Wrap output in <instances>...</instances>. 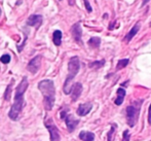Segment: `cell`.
Here are the masks:
<instances>
[{"label": "cell", "mask_w": 151, "mask_h": 141, "mask_svg": "<svg viewBox=\"0 0 151 141\" xmlns=\"http://www.w3.org/2000/svg\"><path fill=\"white\" fill-rule=\"evenodd\" d=\"M28 78L26 76L23 77L21 82L18 85L16 89V93H14V102L12 104V108H10L9 112H8V116L12 121H19L20 119V114L23 110V107L25 105V92L28 89Z\"/></svg>", "instance_id": "obj_1"}, {"label": "cell", "mask_w": 151, "mask_h": 141, "mask_svg": "<svg viewBox=\"0 0 151 141\" xmlns=\"http://www.w3.org/2000/svg\"><path fill=\"white\" fill-rule=\"evenodd\" d=\"M38 89L43 96V104L46 110H52L56 101V87L52 80H43L39 82Z\"/></svg>", "instance_id": "obj_2"}, {"label": "cell", "mask_w": 151, "mask_h": 141, "mask_svg": "<svg viewBox=\"0 0 151 141\" xmlns=\"http://www.w3.org/2000/svg\"><path fill=\"white\" fill-rule=\"evenodd\" d=\"M80 69V61H79V58L78 57H72L71 59L69 60L68 62V75L66 77V80L64 82V93L66 95L71 93V89H72V85L71 82L72 80H74V77L76 76V74L78 73Z\"/></svg>", "instance_id": "obj_3"}, {"label": "cell", "mask_w": 151, "mask_h": 141, "mask_svg": "<svg viewBox=\"0 0 151 141\" xmlns=\"http://www.w3.org/2000/svg\"><path fill=\"white\" fill-rule=\"evenodd\" d=\"M143 100H137L134 101L131 105H129L125 109V115H127V124L131 128L137 124L140 115V109H141Z\"/></svg>", "instance_id": "obj_4"}, {"label": "cell", "mask_w": 151, "mask_h": 141, "mask_svg": "<svg viewBox=\"0 0 151 141\" xmlns=\"http://www.w3.org/2000/svg\"><path fill=\"white\" fill-rule=\"evenodd\" d=\"M44 125L45 128L47 129L48 133L50 136V141H61V135H60V131H59L58 127L55 124L54 119L52 117L47 116L44 121Z\"/></svg>", "instance_id": "obj_5"}, {"label": "cell", "mask_w": 151, "mask_h": 141, "mask_svg": "<svg viewBox=\"0 0 151 141\" xmlns=\"http://www.w3.org/2000/svg\"><path fill=\"white\" fill-rule=\"evenodd\" d=\"M68 111H69L68 109H63V110H62V111H61V117L64 119V121H65L68 131L71 133V132H73L74 130L76 129V127L78 126V124H79V119H75V117H74L72 114H69Z\"/></svg>", "instance_id": "obj_6"}, {"label": "cell", "mask_w": 151, "mask_h": 141, "mask_svg": "<svg viewBox=\"0 0 151 141\" xmlns=\"http://www.w3.org/2000/svg\"><path fill=\"white\" fill-rule=\"evenodd\" d=\"M40 64H41V56L38 55V56L34 57L28 63V65H27V70H28L29 72H31L32 74H36L40 68Z\"/></svg>", "instance_id": "obj_7"}, {"label": "cell", "mask_w": 151, "mask_h": 141, "mask_svg": "<svg viewBox=\"0 0 151 141\" xmlns=\"http://www.w3.org/2000/svg\"><path fill=\"white\" fill-rule=\"evenodd\" d=\"M71 34H72V37L73 39L77 42L78 44H81L82 43V40H81V36H82V30H81V26H80V23H76L72 26L71 28Z\"/></svg>", "instance_id": "obj_8"}, {"label": "cell", "mask_w": 151, "mask_h": 141, "mask_svg": "<svg viewBox=\"0 0 151 141\" xmlns=\"http://www.w3.org/2000/svg\"><path fill=\"white\" fill-rule=\"evenodd\" d=\"M42 21H43V19H42V16H40V14H31L28 18V20H27V25L38 29L42 25Z\"/></svg>", "instance_id": "obj_9"}, {"label": "cell", "mask_w": 151, "mask_h": 141, "mask_svg": "<svg viewBox=\"0 0 151 141\" xmlns=\"http://www.w3.org/2000/svg\"><path fill=\"white\" fill-rule=\"evenodd\" d=\"M82 93V85L80 82H76L72 85V89H71V99L73 102H75L78 98L80 97Z\"/></svg>", "instance_id": "obj_10"}, {"label": "cell", "mask_w": 151, "mask_h": 141, "mask_svg": "<svg viewBox=\"0 0 151 141\" xmlns=\"http://www.w3.org/2000/svg\"><path fill=\"white\" fill-rule=\"evenodd\" d=\"M91 108H93V103L91 102H86V103L80 104L77 108V114L79 116H86V114H88L91 112Z\"/></svg>", "instance_id": "obj_11"}, {"label": "cell", "mask_w": 151, "mask_h": 141, "mask_svg": "<svg viewBox=\"0 0 151 141\" xmlns=\"http://www.w3.org/2000/svg\"><path fill=\"white\" fill-rule=\"evenodd\" d=\"M139 30H140V22H138L137 24L135 25V26L133 27L131 30H129V32L127 34V36L124 37V41H127V42H129L132 39L134 38V36L136 35V34L139 32Z\"/></svg>", "instance_id": "obj_12"}, {"label": "cell", "mask_w": 151, "mask_h": 141, "mask_svg": "<svg viewBox=\"0 0 151 141\" xmlns=\"http://www.w3.org/2000/svg\"><path fill=\"white\" fill-rule=\"evenodd\" d=\"M125 90L122 89V87H119V89L117 90V98L115 99V102L114 103L116 104V105H121V104L123 103V100H124V97H125Z\"/></svg>", "instance_id": "obj_13"}, {"label": "cell", "mask_w": 151, "mask_h": 141, "mask_svg": "<svg viewBox=\"0 0 151 141\" xmlns=\"http://www.w3.org/2000/svg\"><path fill=\"white\" fill-rule=\"evenodd\" d=\"M79 138L82 141H93V139H95V134L91 133V132L81 131L79 134Z\"/></svg>", "instance_id": "obj_14"}, {"label": "cell", "mask_w": 151, "mask_h": 141, "mask_svg": "<svg viewBox=\"0 0 151 141\" xmlns=\"http://www.w3.org/2000/svg\"><path fill=\"white\" fill-rule=\"evenodd\" d=\"M52 41H54L55 46H59L62 43V32L60 30H56L52 33Z\"/></svg>", "instance_id": "obj_15"}, {"label": "cell", "mask_w": 151, "mask_h": 141, "mask_svg": "<svg viewBox=\"0 0 151 141\" xmlns=\"http://www.w3.org/2000/svg\"><path fill=\"white\" fill-rule=\"evenodd\" d=\"M88 46L93 48H98L101 44V39L99 37H91L90 40H88Z\"/></svg>", "instance_id": "obj_16"}, {"label": "cell", "mask_w": 151, "mask_h": 141, "mask_svg": "<svg viewBox=\"0 0 151 141\" xmlns=\"http://www.w3.org/2000/svg\"><path fill=\"white\" fill-rule=\"evenodd\" d=\"M12 84H14V80L10 82V84L7 85L5 92H4L3 98H4V100H5V101H9V99H10V96H12Z\"/></svg>", "instance_id": "obj_17"}, {"label": "cell", "mask_w": 151, "mask_h": 141, "mask_svg": "<svg viewBox=\"0 0 151 141\" xmlns=\"http://www.w3.org/2000/svg\"><path fill=\"white\" fill-rule=\"evenodd\" d=\"M105 65V60H101V61H93L91 62L88 64V67L91 68V69H99V68L103 67Z\"/></svg>", "instance_id": "obj_18"}, {"label": "cell", "mask_w": 151, "mask_h": 141, "mask_svg": "<svg viewBox=\"0 0 151 141\" xmlns=\"http://www.w3.org/2000/svg\"><path fill=\"white\" fill-rule=\"evenodd\" d=\"M129 59H121L118 61V63H117V65H116V70H120V69H122V68H124L125 66L129 64Z\"/></svg>", "instance_id": "obj_19"}, {"label": "cell", "mask_w": 151, "mask_h": 141, "mask_svg": "<svg viewBox=\"0 0 151 141\" xmlns=\"http://www.w3.org/2000/svg\"><path fill=\"white\" fill-rule=\"evenodd\" d=\"M114 133H115V126H114V125H112V126H111V128H110V131L108 132L107 141H113Z\"/></svg>", "instance_id": "obj_20"}, {"label": "cell", "mask_w": 151, "mask_h": 141, "mask_svg": "<svg viewBox=\"0 0 151 141\" xmlns=\"http://www.w3.org/2000/svg\"><path fill=\"white\" fill-rule=\"evenodd\" d=\"M10 60H12V58H10V56L8 54L2 55L1 58H0V62L3 64H8L10 62Z\"/></svg>", "instance_id": "obj_21"}, {"label": "cell", "mask_w": 151, "mask_h": 141, "mask_svg": "<svg viewBox=\"0 0 151 141\" xmlns=\"http://www.w3.org/2000/svg\"><path fill=\"white\" fill-rule=\"evenodd\" d=\"M129 137H131V135H129V130H125V131H123V133H122V141H129Z\"/></svg>", "instance_id": "obj_22"}, {"label": "cell", "mask_w": 151, "mask_h": 141, "mask_svg": "<svg viewBox=\"0 0 151 141\" xmlns=\"http://www.w3.org/2000/svg\"><path fill=\"white\" fill-rule=\"evenodd\" d=\"M83 1H84V6H86V10H88V12H91V10H93V8H91V4H90V2H88V0H83Z\"/></svg>", "instance_id": "obj_23"}, {"label": "cell", "mask_w": 151, "mask_h": 141, "mask_svg": "<svg viewBox=\"0 0 151 141\" xmlns=\"http://www.w3.org/2000/svg\"><path fill=\"white\" fill-rule=\"evenodd\" d=\"M148 123L151 125V104L149 106V109H148Z\"/></svg>", "instance_id": "obj_24"}, {"label": "cell", "mask_w": 151, "mask_h": 141, "mask_svg": "<svg viewBox=\"0 0 151 141\" xmlns=\"http://www.w3.org/2000/svg\"><path fill=\"white\" fill-rule=\"evenodd\" d=\"M68 2H69L70 5H74V3H75V0H68Z\"/></svg>", "instance_id": "obj_25"}, {"label": "cell", "mask_w": 151, "mask_h": 141, "mask_svg": "<svg viewBox=\"0 0 151 141\" xmlns=\"http://www.w3.org/2000/svg\"><path fill=\"white\" fill-rule=\"evenodd\" d=\"M148 1H150V0H143V2H142V6H144L146 3H147Z\"/></svg>", "instance_id": "obj_26"}, {"label": "cell", "mask_w": 151, "mask_h": 141, "mask_svg": "<svg viewBox=\"0 0 151 141\" xmlns=\"http://www.w3.org/2000/svg\"><path fill=\"white\" fill-rule=\"evenodd\" d=\"M0 14H1V10H0Z\"/></svg>", "instance_id": "obj_27"}, {"label": "cell", "mask_w": 151, "mask_h": 141, "mask_svg": "<svg viewBox=\"0 0 151 141\" xmlns=\"http://www.w3.org/2000/svg\"><path fill=\"white\" fill-rule=\"evenodd\" d=\"M150 26H151V24H150Z\"/></svg>", "instance_id": "obj_28"}, {"label": "cell", "mask_w": 151, "mask_h": 141, "mask_svg": "<svg viewBox=\"0 0 151 141\" xmlns=\"http://www.w3.org/2000/svg\"><path fill=\"white\" fill-rule=\"evenodd\" d=\"M60 1H61V0H60Z\"/></svg>", "instance_id": "obj_29"}]
</instances>
